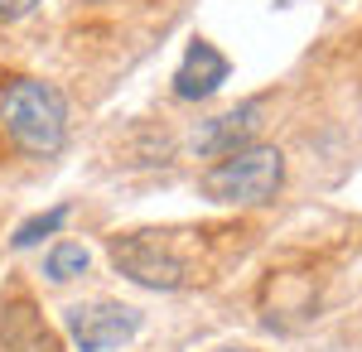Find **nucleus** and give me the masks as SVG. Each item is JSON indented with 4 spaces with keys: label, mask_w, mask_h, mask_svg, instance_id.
Masks as SVG:
<instances>
[{
    "label": "nucleus",
    "mask_w": 362,
    "mask_h": 352,
    "mask_svg": "<svg viewBox=\"0 0 362 352\" xmlns=\"http://www.w3.org/2000/svg\"><path fill=\"white\" fill-rule=\"evenodd\" d=\"M0 131L25 155H58L68 140V102L54 82L15 78L0 87Z\"/></svg>",
    "instance_id": "obj_1"
},
{
    "label": "nucleus",
    "mask_w": 362,
    "mask_h": 352,
    "mask_svg": "<svg viewBox=\"0 0 362 352\" xmlns=\"http://www.w3.org/2000/svg\"><path fill=\"white\" fill-rule=\"evenodd\" d=\"M227 73H232V63L223 58V49L208 44V39H194L184 63L174 68V97L179 102H208L227 82Z\"/></svg>",
    "instance_id": "obj_6"
},
{
    "label": "nucleus",
    "mask_w": 362,
    "mask_h": 352,
    "mask_svg": "<svg viewBox=\"0 0 362 352\" xmlns=\"http://www.w3.org/2000/svg\"><path fill=\"white\" fill-rule=\"evenodd\" d=\"M261 116H266V102L251 97V102H242V107L223 111V116H213V121H203V126L194 131V150L208 155V160H223V155L247 150V145H256L261 126H266Z\"/></svg>",
    "instance_id": "obj_5"
},
{
    "label": "nucleus",
    "mask_w": 362,
    "mask_h": 352,
    "mask_svg": "<svg viewBox=\"0 0 362 352\" xmlns=\"http://www.w3.org/2000/svg\"><path fill=\"white\" fill-rule=\"evenodd\" d=\"M87 266H92V251H87L83 242H54L49 256H44V275H49L54 285H68V280L87 275Z\"/></svg>",
    "instance_id": "obj_8"
},
{
    "label": "nucleus",
    "mask_w": 362,
    "mask_h": 352,
    "mask_svg": "<svg viewBox=\"0 0 362 352\" xmlns=\"http://www.w3.org/2000/svg\"><path fill=\"white\" fill-rule=\"evenodd\" d=\"M145 314L131 309V304H112V299H97V304H73L63 314V328L73 338L78 352H116L126 348L140 333Z\"/></svg>",
    "instance_id": "obj_4"
},
{
    "label": "nucleus",
    "mask_w": 362,
    "mask_h": 352,
    "mask_svg": "<svg viewBox=\"0 0 362 352\" xmlns=\"http://www.w3.org/2000/svg\"><path fill=\"white\" fill-rule=\"evenodd\" d=\"M63 222H68V203H58V208H49V213H34L29 222L15 227L10 246H15V251H29V246H39L44 237H58V227H63Z\"/></svg>",
    "instance_id": "obj_9"
},
{
    "label": "nucleus",
    "mask_w": 362,
    "mask_h": 352,
    "mask_svg": "<svg viewBox=\"0 0 362 352\" xmlns=\"http://www.w3.org/2000/svg\"><path fill=\"white\" fill-rule=\"evenodd\" d=\"M203 193L213 203H227V208H261L271 203L285 184V155L276 145H247L237 155H223L213 169H203Z\"/></svg>",
    "instance_id": "obj_3"
},
{
    "label": "nucleus",
    "mask_w": 362,
    "mask_h": 352,
    "mask_svg": "<svg viewBox=\"0 0 362 352\" xmlns=\"http://www.w3.org/2000/svg\"><path fill=\"white\" fill-rule=\"evenodd\" d=\"M218 352H251V348H218Z\"/></svg>",
    "instance_id": "obj_11"
},
{
    "label": "nucleus",
    "mask_w": 362,
    "mask_h": 352,
    "mask_svg": "<svg viewBox=\"0 0 362 352\" xmlns=\"http://www.w3.org/2000/svg\"><path fill=\"white\" fill-rule=\"evenodd\" d=\"M34 5H39V0H0V25H15V20H25Z\"/></svg>",
    "instance_id": "obj_10"
},
{
    "label": "nucleus",
    "mask_w": 362,
    "mask_h": 352,
    "mask_svg": "<svg viewBox=\"0 0 362 352\" xmlns=\"http://www.w3.org/2000/svg\"><path fill=\"white\" fill-rule=\"evenodd\" d=\"M0 352H58V338L25 295L0 304Z\"/></svg>",
    "instance_id": "obj_7"
},
{
    "label": "nucleus",
    "mask_w": 362,
    "mask_h": 352,
    "mask_svg": "<svg viewBox=\"0 0 362 352\" xmlns=\"http://www.w3.org/2000/svg\"><path fill=\"white\" fill-rule=\"evenodd\" d=\"M184 232H160V227H140V232H116L107 251H112V266L126 280H136L145 290H184L198 280L194 256L179 242Z\"/></svg>",
    "instance_id": "obj_2"
}]
</instances>
